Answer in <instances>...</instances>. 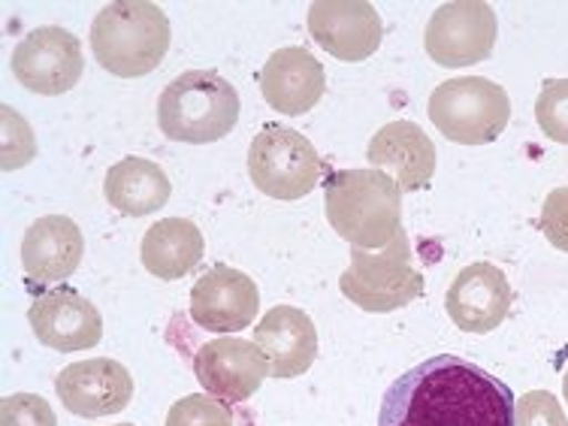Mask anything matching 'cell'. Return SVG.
<instances>
[{
	"label": "cell",
	"instance_id": "cell-1",
	"mask_svg": "<svg viewBox=\"0 0 568 426\" xmlns=\"http://www.w3.org/2000/svg\"><path fill=\"white\" fill-rule=\"evenodd\" d=\"M511 387L457 354L403 372L382 399L378 426H514Z\"/></svg>",
	"mask_w": 568,
	"mask_h": 426
},
{
	"label": "cell",
	"instance_id": "cell-2",
	"mask_svg": "<svg viewBox=\"0 0 568 426\" xmlns=\"http://www.w3.org/2000/svg\"><path fill=\"white\" fill-rule=\"evenodd\" d=\"M329 227L361 252H382L403 233V191L382 170H336L324 182Z\"/></svg>",
	"mask_w": 568,
	"mask_h": 426
},
{
	"label": "cell",
	"instance_id": "cell-3",
	"mask_svg": "<svg viewBox=\"0 0 568 426\" xmlns=\"http://www.w3.org/2000/svg\"><path fill=\"white\" fill-rule=\"evenodd\" d=\"M170 37V19L158 3L115 0L91 24V52L112 77L136 79L164 61Z\"/></svg>",
	"mask_w": 568,
	"mask_h": 426
},
{
	"label": "cell",
	"instance_id": "cell-4",
	"mask_svg": "<svg viewBox=\"0 0 568 426\" xmlns=\"http://www.w3.org/2000/svg\"><path fill=\"white\" fill-rule=\"evenodd\" d=\"M240 121V94L215 70H187L164 88L158 124L164 136L191 145L224 140Z\"/></svg>",
	"mask_w": 568,
	"mask_h": 426
},
{
	"label": "cell",
	"instance_id": "cell-5",
	"mask_svg": "<svg viewBox=\"0 0 568 426\" xmlns=\"http://www.w3.org/2000/svg\"><path fill=\"white\" fill-rule=\"evenodd\" d=\"M424 273L415 266V254L405 230L382 252L354 248L351 266L339 278L345 300L372 315H387L415 303L424 294Z\"/></svg>",
	"mask_w": 568,
	"mask_h": 426
},
{
	"label": "cell",
	"instance_id": "cell-6",
	"mask_svg": "<svg viewBox=\"0 0 568 426\" xmlns=\"http://www.w3.org/2000/svg\"><path fill=\"white\" fill-rule=\"evenodd\" d=\"M511 100L484 77L448 79L429 98V121L459 145H487L508 128Z\"/></svg>",
	"mask_w": 568,
	"mask_h": 426
},
{
	"label": "cell",
	"instance_id": "cell-7",
	"mask_svg": "<svg viewBox=\"0 0 568 426\" xmlns=\"http://www.w3.org/2000/svg\"><path fill=\"white\" fill-rule=\"evenodd\" d=\"M248 175L266 197L300 200L317 187L324 161L300 131L266 124L248 145Z\"/></svg>",
	"mask_w": 568,
	"mask_h": 426
},
{
	"label": "cell",
	"instance_id": "cell-8",
	"mask_svg": "<svg viewBox=\"0 0 568 426\" xmlns=\"http://www.w3.org/2000/svg\"><path fill=\"white\" fill-rule=\"evenodd\" d=\"M496 12L484 0L442 3L426 24V55L438 67L481 64L496 45Z\"/></svg>",
	"mask_w": 568,
	"mask_h": 426
},
{
	"label": "cell",
	"instance_id": "cell-9",
	"mask_svg": "<svg viewBox=\"0 0 568 426\" xmlns=\"http://www.w3.org/2000/svg\"><path fill=\"white\" fill-rule=\"evenodd\" d=\"M82 70H85L82 43L77 40V33L58 24L31 31L12 52V77L19 79L22 88L45 98L67 94L70 88H77Z\"/></svg>",
	"mask_w": 568,
	"mask_h": 426
},
{
	"label": "cell",
	"instance_id": "cell-10",
	"mask_svg": "<svg viewBox=\"0 0 568 426\" xmlns=\"http://www.w3.org/2000/svg\"><path fill=\"white\" fill-rule=\"evenodd\" d=\"M194 375L200 387L221 403H245L261 390L270 366L257 342L221 336L194 354Z\"/></svg>",
	"mask_w": 568,
	"mask_h": 426
},
{
	"label": "cell",
	"instance_id": "cell-11",
	"mask_svg": "<svg viewBox=\"0 0 568 426\" xmlns=\"http://www.w3.org/2000/svg\"><path fill=\"white\" fill-rule=\"evenodd\" d=\"M308 33L339 61H366L382 45V16L366 0H317L308 7Z\"/></svg>",
	"mask_w": 568,
	"mask_h": 426
},
{
	"label": "cell",
	"instance_id": "cell-12",
	"mask_svg": "<svg viewBox=\"0 0 568 426\" xmlns=\"http://www.w3.org/2000/svg\"><path fill=\"white\" fill-rule=\"evenodd\" d=\"M28 321L37 342L61 354L94 348L103 339V315L98 306L64 284L37 296L28 308Z\"/></svg>",
	"mask_w": 568,
	"mask_h": 426
},
{
	"label": "cell",
	"instance_id": "cell-13",
	"mask_svg": "<svg viewBox=\"0 0 568 426\" xmlns=\"http://www.w3.org/2000/svg\"><path fill=\"white\" fill-rule=\"evenodd\" d=\"M261 308V291L254 278L227 263H215L191 287V321L212 333L245 329Z\"/></svg>",
	"mask_w": 568,
	"mask_h": 426
},
{
	"label": "cell",
	"instance_id": "cell-14",
	"mask_svg": "<svg viewBox=\"0 0 568 426\" xmlns=\"http://www.w3.org/2000/svg\"><path fill=\"white\" fill-rule=\"evenodd\" d=\"M55 394L70 415L110 417L131 405L133 378L119 361L91 357L61 369L55 378Z\"/></svg>",
	"mask_w": 568,
	"mask_h": 426
},
{
	"label": "cell",
	"instance_id": "cell-15",
	"mask_svg": "<svg viewBox=\"0 0 568 426\" xmlns=\"http://www.w3.org/2000/svg\"><path fill=\"white\" fill-rule=\"evenodd\" d=\"M514 303L511 284L496 263H471L459 270L445 294L450 321L463 333H493L508 317Z\"/></svg>",
	"mask_w": 568,
	"mask_h": 426
},
{
	"label": "cell",
	"instance_id": "cell-16",
	"mask_svg": "<svg viewBox=\"0 0 568 426\" xmlns=\"http://www.w3.org/2000/svg\"><path fill=\"white\" fill-rule=\"evenodd\" d=\"M263 100L275 112L284 115H303L312 112L327 91V73L303 45H287L266 58L261 70Z\"/></svg>",
	"mask_w": 568,
	"mask_h": 426
},
{
	"label": "cell",
	"instance_id": "cell-17",
	"mask_svg": "<svg viewBox=\"0 0 568 426\" xmlns=\"http://www.w3.org/2000/svg\"><path fill=\"white\" fill-rule=\"evenodd\" d=\"M372 170H382L396 182V187L420 191L433 182L436 173V145L415 121H390L375 133L366 149Z\"/></svg>",
	"mask_w": 568,
	"mask_h": 426
},
{
	"label": "cell",
	"instance_id": "cell-18",
	"mask_svg": "<svg viewBox=\"0 0 568 426\" xmlns=\"http://www.w3.org/2000/svg\"><path fill=\"white\" fill-rule=\"evenodd\" d=\"M254 342L266 357L270 375L278 382L296 378L315 363L317 329L312 317L296 306H273L254 327Z\"/></svg>",
	"mask_w": 568,
	"mask_h": 426
},
{
	"label": "cell",
	"instance_id": "cell-19",
	"mask_svg": "<svg viewBox=\"0 0 568 426\" xmlns=\"http://www.w3.org/2000/svg\"><path fill=\"white\" fill-rule=\"evenodd\" d=\"M85 254V236L73 219L45 215L28 227L22 240L24 275L37 284L67 282Z\"/></svg>",
	"mask_w": 568,
	"mask_h": 426
},
{
	"label": "cell",
	"instance_id": "cell-20",
	"mask_svg": "<svg viewBox=\"0 0 568 426\" xmlns=\"http://www.w3.org/2000/svg\"><path fill=\"white\" fill-rule=\"evenodd\" d=\"M206 252V240L194 221L187 219H164L152 224L142 236V266L161 278V282H175L187 275Z\"/></svg>",
	"mask_w": 568,
	"mask_h": 426
},
{
	"label": "cell",
	"instance_id": "cell-21",
	"mask_svg": "<svg viewBox=\"0 0 568 426\" xmlns=\"http://www.w3.org/2000/svg\"><path fill=\"white\" fill-rule=\"evenodd\" d=\"M170 179L161 166L145 158H124L106 173L103 194L112 209H119L128 219H142L166 206L170 200Z\"/></svg>",
	"mask_w": 568,
	"mask_h": 426
},
{
	"label": "cell",
	"instance_id": "cell-22",
	"mask_svg": "<svg viewBox=\"0 0 568 426\" xmlns=\"http://www.w3.org/2000/svg\"><path fill=\"white\" fill-rule=\"evenodd\" d=\"M536 121L547 140L568 145V79H545L536 100Z\"/></svg>",
	"mask_w": 568,
	"mask_h": 426
},
{
	"label": "cell",
	"instance_id": "cell-23",
	"mask_svg": "<svg viewBox=\"0 0 568 426\" xmlns=\"http://www.w3.org/2000/svg\"><path fill=\"white\" fill-rule=\"evenodd\" d=\"M166 426H233V417L227 403H219L215 396L206 394H191L173 403Z\"/></svg>",
	"mask_w": 568,
	"mask_h": 426
},
{
	"label": "cell",
	"instance_id": "cell-24",
	"mask_svg": "<svg viewBox=\"0 0 568 426\" xmlns=\"http://www.w3.org/2000/svg\"><path fill=\"white\" fill-rule=\"evenodd\" d=\"M0 426H58V415L43 396L12 394L0 403Z\"/></svg>",
	"mask_w": 568,
	"mask_h": 426
},
{
	"label": "cell",
	"instance_id": "cell-25",
	"mask_svg": "<svg viewBox=\"0 0 568 426\" xmlns=\"http://www.w3.org/2000/svg\"><path fill=\"white\" fill-rule=\"evenodd\" d=\"M0 112H3L0 115L3 119V170L10 173V170H19V166L28 164L37 154V140H33L28 121L12 106H3Z\"/></svg>",
	"mask_w": 568,
	"mask_h": 426
},
{
	"label": "cell",
	"instance_id": "cell-26",
	"mask_svg": "<svg viewBox=\"0 0 568 426\" xmlns=\"http://www.w3.org/2000/svg\"><path fill=\"white\" fill-rule=\"evenodd\" d=\"M514 426H568L566 408L547 390H529L517 399Z\"/></svg>",
	"mask_w": 568,
	"mask_h": 426
},
{
	"label": "cell",
	"instance_id": "cell-27",
	"mask_svg": "<svg viewBox=\"0 0 568 426\" xmlns=\"http://www.w3.org/2000/svg\"><path fill=\"white\" fill-rule=\"evenodd\" d=\"M541 230L547 242L568 254V185L550 191L541 209Z\"/></svg>",
	"mask_w": 568,
	"mask_h": 426
},
{
	"label": "cell",
	"instance_id": "cell-28",
	"mask_svg": "<svg viewBox=\"0 0 568 426\" xmlns=\"http://www.w3.org/2000/svg\"><path fill=\"white\" fill-rule=\"evenodd\" d=\"M562 394H566V403H568V372H566V378H562Z\"/></svg>",
	"mask_w": 568,
	"mask_h": 426
},
{
	"label": "cell",
	"instance_id": "cell-29",
	"mask_svg": "<svg viewBox=\"0 0 568 426\" xmlns=\"http://www.w3.org/2000/svg\"><path fill=\"white\" fill-rule=\"evenodd\" d=\"M119 426H133V424H119Z\"/></svg>",
	"mask_w": 568,
	"mask_h": 426
}]
</instances>
